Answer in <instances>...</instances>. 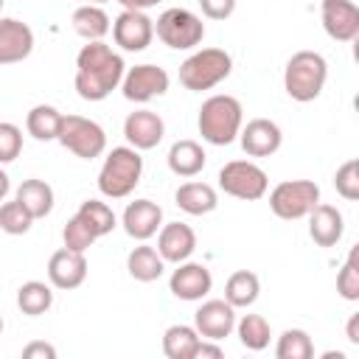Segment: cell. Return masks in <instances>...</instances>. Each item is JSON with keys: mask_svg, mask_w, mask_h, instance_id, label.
Segmentation results:
<instances>
[{"mask_svg": "<svg viewBox=\"0 0 359 359\" xmlns=\"http://www.w3.org/2000/svg\"><path fill=\"white\" fill-rule=\"evenodd\" d=\"M126 65L104 39L87 42L76 56V93L84 101H104L123 79Z\"/></svg>", "mask_w": 359, "mask_h": 359, "instance_id": "cell-1", "label": "cell"}, {"mask_svg": "<svg viewBox=\"0 0 359 359\" xmlns=\"http://www.w3.org/2000/svg\"><path fill=\"white\" fill-rule=\"evenodd\" d=\"M244 109L236 95H210L199 107V135L213 146H230L241 132Z\"/></svg>", "mask_w": 359, "mask_h": 359, "instance_id": "cell-2", "label": "cell"}, {"mask_svg": "<svg viewBox=\"0 0 359 359\" xmlns=\"http://www.w3.org/2000/svg\"><path fill=\"white\" fill-rule=\"evenodd\" d=\"M325 79H328V62L317 50L292 53V59L286 62V70H283V87H286L289 98L300 101V104L314 101L323 93Z\"/></svg>", "mask_w": 359, "mask_h": 359, "instance_id": "cell-3", "label": "cell"}, {"mask_svg": "<svg viewBox=\"0 0 359 359\" xmlns=\"http://www.w3.org/2000/svg\"><path fill=\"white\" fill-rule=\"evenodd\" d=\"M143 177V157L132 146H115L98 171V191L109 199L129 196Z\"/></svg>", "mask_w": 359, "mask_h": 359, "instance_id": "cell-4", "label": "cell"}, {"mask_svg": "<svg viewBox=\"0 0 359 359\" xmlns=\"http://www.w3.org/2000/svg\"><path fill=\"white\" fill-rule=\"evenodd\" d=\"M233 70V59L222 48H202L180 65V84L191 93H202L224 81Z\"/></svg>", "mask_w": 359, "mask_h": 359, "instance_id": "cell-5", "label": "cell"}, {"mask_svg": "<svg viewBox=\"0 0 359 359\" xmlns=\"http://www.w3.org/2000/svg\"><path fill=\"white\" fill-rule=\"evenodd\" d=\"M154 34L174 50H191L205 39V22L188 8H165L154 22Z\"/></svg>", "mask_w": 359, "mask_h": 359, "instance_id": "cell-6", "label": "cell"}, {"mask_svg": "<svg viewBox=\"0 0 359 359\" xmlns=\"http://www.w3.org/2000/svg\"><path fill=\"white\" fill-rule=\"evenodd\" d=\"M320 202V185L311 180H283L269 194V208L278 219L294 222L311 213V208Z\"/></svg>", "mask_w": 359, "mask_h": 359, "instance_id": "cell-7", "label": "cell"}, {"mask_svg": "<svg viewBox=\"0 0 359 359\" xmlns=\"http://www.w3.org/2000/svg\"><path fill=\"white\" fill-rule=\"evenodd\" d=\"M56 140L81 160L101 157L107 149V132L101 129V123H95L84 115H62V126H59Z\"/></svg>", "mask_w": 359, "mask_h": 359, "instance_id": "cell-8", "label": "cell"}, {"mask_svg": "<svg viewBox=\"0 0 359 359\" xmlns=\"http://www.w3.org/2000/svg\"><path fill=\"white\" fill-rule=\"evenodd\" d=\"M219 188L227 196H236V199H244V202H255V199H261L266 194L269 177L252 160H230L219 171Z\"/></svg>", "mask_w": 359, "mask_h": 359, "instance_id": "cell-9", "label": "cell"}, {"mask_svg": "<svg viewBox=\"0 0 359 359\" xmlns=\"http://www.w3.org/2000/svg\"><path fill=\"white\" fill-rule=\"evenodd\" d=\"M168 84H171L168 73L163 67H157V65H135L121 79L123 98L135 101V104H146V101L163 95L168 90Z\"/></svg>", "mask_w": 359, "mask_h": 359, "instance_id": "cell-10", "label": "cell"}, {"mask_svg": "<svg viewBox=\"0 0 359 359\" xmlns=\"http://www.w3.org/2000/svg\"><path fill=\"white\" fill-rule=\"evenodd\" d=\"M112 39L121 50H129V53L146 50L154 39V20H149L146 11L123 8L112 22Z\"/></svg>", "mask_w": 359, "mask_h": 359, "instance_id": "cell-11", "label": "cell"}, {"mask_svg": "<svg viewBox=\"0 0 359 359\" xmlns=\"http://www.w3.org/2000/svg\"><path fill=\"white\" fill-rule=\"evenodd\" d=\"M320 20L325 34L337 42H353L359 36V8L353 0H323Z\"/></svg>", "mask_w": 359, "mask_h": 359, "instance_id": "cell-12", "label": "cell"}, {"mask_svg": "<svg viewBox=\"0 0 359 359\" xmlns=\"http://www.w3.org/2000/svg\"><path fill=\"white\" fill-rule=\"evenodd\" d=\"M194 328L202 339L222 342L236 328V309L227 300H205L194 314Z\"/></svg>", "mask_w": 359, "mask_h": 359, "instance_id": "cell-13", "label": "cell"}, {"mask_svg": "<svg viewBox=\"0 0 359 359\" xmlns=\"http://www.w3.org/2000/svg\"><path fill=\"white\" fill-rule=\"evenodd\" d=\"M168 289L180 300H202L213 289V275L205 264L196 261H182L168 278Z\"/></svg>", "mask_w": 359, "mask_h": 359, "instance_id": "cell-14", "label": "cell"}, {"mask_svg": "<svg viewBox=\"0 0 359 359\" xmlns=\"http://www.w3.org/2000/svg\"><path fill=\"white\" fill-rule=\"evenodd\" d=\"M163 135H165V123H163V118H160L157 112H151V109H135V112H129L126 121H123V137H126V143H129L132 149H137V151L154 149V146L163 140Z\"/></svg>", "mask_w": 359, "mask_h": 359, "instance_id": "cell-15", "label": "cell"}, {"mask_svg": "<svg viewBox=\"0 0 359 359\" xmlns=\"http://www.w3.org/2000/svg\"><path fill=\"white\" fill-rule=\"evenodd\" d=\"M34 50V31L17 17H0V65H17Z\"/></svg>", "mask_w": 359, "mask_h": 359, "instance_id": "cell-16", "label": "cell"}, {"mask_svg": "<svg viewBox=\"0 0 359 359\" xmlns=\"http://www.w3.org/2000/svg\"><path fill=\"white\" fill-rule=\"evenodd\" d=\"M238 140H241V149L250 157H269V154H275L280 149L283 135H280V126L275 121H269V118H252L247 126H241Z\"/></svg>", "mask_w": 359, "mask_h": 359, "instance_id": "cell-17", "label": "cell"}, {"mask_svg": "<svg viewBox=\"0 0 359 359\" xmlns=\"http://www.w3.org/2000/svg\"><path fill=\"white\" fill-rule=\"evenodd\" d=\"M87 278V258L76 250H56L48 261V280L53 289H76Z\"/></svg>", "mask_w": 359, "mask_h": 359, "instance_id": "cell-18", "label": "cell"}, {"mask_svg": "<svg viewBox=\"0 0 359 359\" xmlns=\"http://www.w3.org/2000/svg\"><path fill=\"white\" fill-rule=\"evenodd\" d=\"M121 224H123L126 236H132L137 241H146L163 227V208L151 199H135V202L126 205V210L121 216Z\"/></svg>", "mask_w": 359, "mask_h": 359, "instance_id": "cell-19", "label": "cell"}, {"mask_svg": "<svg viewBox=\"0 0 359 359\" xmlns=\"http://www.w3.org/2000/svg\"><path fill=\"white\" fill-rule=\"evenodd\" d=\"M196 250V233L182 224V222H168L160 227L157 236V252L163 255L165 264H182L194 255Z\"/></svg>", "mask_w": 359, "mask_h": 359, "instance_id": "cell-20", "label": "cell"}, {"mask_svg": "<svg viewBox=\"0 0 359 359\" xmlns=\"http://www.w3.org/2000/svg\"><path fill=\"white\" fill-rule=\"evenodd\" d=\"M342 230H345V222H342V213L334 208V205H325V202H317L309 213V236L317 247H334L339 238H342Z\"/></svg>", "mask_w": 359, "mask_h": 359, "instance_id": "cell-21", "label": "cell"}, {"mask_svg": "<svg viewBox=\"0 0 359 359\" xmlns=\"http://www.w3.org/2000/svg\"><path fill=\"white\" fill-rule=\"evenodd\" d=\"M174 202L188 216H205V213L216 210L219 196H216V188L208 185V182H185V185L177 188Z\"/></svg>", "mask_w": 359, "mask_h": 359, "instance_id": "cell-22", "label": "cell"}, {"mask_svg": "<svg viewBox=\"0 0 359 359\" xmlns=\"http://www.w3.org/2000/svg\"><path fill=\"white\" fill-rule=\"evenodd\" d=\"M165 160H168V168L177 177H196L205 168L208 154L196 140H177V143H171Z\"/></svg>", "mask_w": 359, "mask_h": 359, "instance_id": "cell-23", "label": "cell"}, {"mask_svg": "<svg viewBox=\"0 0 359 359\" xmlns=\"http://www.w3.org/2000/svg\"><path fill=\"white\" fill-rule=\"evenodd\" d=\"M34 219H45L53 210V188L45 180H25L14 196Z\"/></svg>", "mask_w": 359, "mask_h": 359, "instance_id": "cell-24", "label": "cell"}, {"mask_svg": "<svg viewBox=\"0 0 359 359\" xmlns=\"http://www.w3.org/2000/svg\"><path fill=\"white\" fill-rule=\"evenodd\" d=\"M126 269H129V275H132L135 280L151 283V280H157V278L163 275L165 261H163V255H160L154 247L140 244V247H135V250L126 255Z\"/></svg>", "mask_w": 359, "mask_h": 359, "instance_id": "cell-25", "label": "cell"}, {"mask_svg": "<svg viewBox=\"0 0 359 359\" xmlns=\"http://www.w3.org/2000/svg\"><path fill=\"white\" fill-rule=\"evenodd\" d=\"M258 292H261V280L255 272L250 269H238L227 278L224 283V300L233 306V309H247L258 300Z\"/></svg>", "mask_w": 359, "mask_h": 359, "instance_id": "cell-26", "label": "cell"}, {"mask_svg": "<svg viewBox=\"0 0 359 359\" xmlns=\"http://www.w3.org/2000/svg\"><path fill=\"white\" fill-rule=\"evenodd\" d=\"M73 31L79 36H84L87 42L104 39L109 31V17L101 6H79L73 11Z\"/></svg>", "mask_w": 359, "mask_h": 359, "instance_id": "cell-27", "label": "cell"}, {"mask_svg": "<svg viewBox=\"0 0 359 359\" xmlns=\"http://www.w3.org/2000/svg\"><path fill=\"white\" fill-rule=\"evenodd\" d=\"M59 126H62V112L56 107H50V104H36L25 115V129L36 140H56L59 137Z\"/></svg>", "mask_w": 359, "mask_h": 359, "instance_id": "cell-28", "label": "cell"}, {"mask_svg": "<svg viewBox=\"0 0 359 359\" xmlns=\"http://www.w3.org/2000/svg\"><path fill=\"white\" fill-rule=\"evenodd\" d=\"M17 306L28 317H39L53 306V289L42 280H28L17 289Z\"/></svg>", "mask_w": 359, "mask_h": 359, "instance_id": "cell-29", "label": "cell"}, {"mask_svg": "<svg viewBox=\"0 0 359 359\" xmlns=\"http://www.w3.org/2000/svg\"><path fill=\"white\" fill-rule=\"evenodd\" d=\"M196 342H199V331L177 323V325H168L163 334V353L168 359H191V351Z\"/></svg>", "mask_w": 359, "mask_h": 359, "instance_id": "cell-30", "label": "cell"}, {"mask_svg": "<svg viewBox=\"0 0 359 359\" xmlns=\"http://www.w3.org/2000/svg\"><path fill=\"white\" fill-rule=\"evenodd\" d=\"M275 356L278 359H311L314 356V342L303 328H286L278 337Z\"/></svg>", "mask_w": 359, "mask_h": 359, "instance_id": "cell-31", "label": "cell"}, {"mask_svg": "<svg viewBox=\"0 0 359 359\" xmlns=\"http://www.w3.org/2000/svg\"><path fill=\"white\" fill-rule=\"evenodd\" d=\"M236 331H238V339L247 351H264L269 345V323L261 317V314H244L238 323H236Z\"/></svg>", "mask_w": 359, "mask_h": 359, "instance_id": "cell-32", "label": "cell"}, {"mask_svg": "<svg viewBox=\"0 0 359 359\" xmlns=\"http://www.w3.org/2000/svg\"><path fill=\"white\" fill-rule=\"evenodd\" d=\"M76 213L95 230L98 238L107 236V233H112V230H115V222H118L115 213H112V208H109L107 202H101V199H84Z\"/></svg>", "mask_w": 359, "mask_h": 359, "instance_id": "cell-33", "label": "cell"}, {"mask_svg": "<svg viewBox=\"0 0 359 359\" xmlns=\"http://www.w3.org/2000/svg\"><path fill=\"white\" fill-rule=\"evenodd\" d=\"M62 238H65V247L67 250H76V252H87L93 244H95V230L76 213L73 219H67L65 230H62Z\"/></svg>", "mask_w": 359, "mask_h": 359, "instance_id": "cell-34", "label": "cell"}, {"mask_svg": "<svg viewBox=\"0 0 359 359\" xmlns=\"http://www.w3.org/2000/svg\"><path fill=\"white\" fill-rule=\"evenodd\" d=\"M337 292L345 300H359V247H351V252L337 275Z\"/></svg>", "mask_w": 359, "mask_h": 359, "instance_id": "cell-35", "label": "cell"}, {"mask_svg": "<svg viewBox=\"0 0 359 359\" xmlns=\"http://www.w3.org/2000/svg\"><path fill=\"white\" fill-rule=\"evenodd\" d=\"M31 222H34V216H31L17 199L0 205V230H6L8 236H22V233H28V230H31Z\"/></svg>", "mask_w": 359, "mask_h": 359, "instance_id": "cell-36", "label": "cell"}, {"mask_svg": "<svg viewBox=\"0 0 359 359\" xmlns=\"http://www.w3.org/2000/svg\"><path fill=\"white\" fill-rule=\"evenodd\" d=\"M334 188L342 199L356 202L359 199V160H348L334 174Z\"/></svg>", "mask_w": 359, "mask_h": 359, "instance_id": "cell-37", "label": "cell"}, {"mask_svg": "<svg viewBox=\"0 0 359 359\" xmlns=\"http://www.w3.org/2000/svg\"><path fill=\"white\" fill-rule=\"evenodd\" d=\"M22 151V129L11 121H0V165L17 160Z\"/></svg>", "mask_w": 359, "mask_h": 359, "instance_id": "cell-38", "label": "cell"}, {"mask_svg": "<svg viewBox=\"0 0 359 359\" xmlns=\"http://www.w3.org/2000/svg\"><path fill=\"white\" fill-rule=\"evenodd\" d=\"M199 8L208 20H227L236 11V0H199Z\"/></svg>", "mask_w": 359, "mask_h": 359, "instance_id": "cell-39", "label": "cell"}, {"mask_svg": "<svg viewBox=\"0 0 359 359\" xmlns=\"http://www.w3.org/2000/svg\"><path fill=\"white\" fill-rule=\"evenodd\" d=\"M222 356H224L222 345L213 342V339H202V337H199V342L191 351V359H222Z\"/></svg>", "mask_w": 359, "mask_h": 359, "instance_id": "cell-40", "label": "cell"}, {"mask_svg": "<svg viewBox=\"0 0 359 359\" xmlns=\"http://www.w3.org/2000/svg\"><path fill=\"white\" fill-rule=\"evenodd\" d=\"M22 356L25 359H53L56 356V348L48 345V342H31L22 348Z\"/></svg>", "mask_w": 359, "mask_h": 359, "instance_id": "cell-41", "label": "cell"}, {"mask_svg": "<svg viewBox=\"0 0 359 359\" xmlns=\"http://www.w3.org/2000/svg\"><path fill=\"white\" fill-rule=\"evenodd\" d=\"M345 337H348L351 345H359V314H351L348 328H345Z\"/></svg>", "mask_w": 359, "mask_h": 359, "instance_id": "cell-42", "label": "cell"}, {"mask_svg": "<svg viewBox=\"0 0 359 359\" xmlns=\"http://www.w3.org/2000/svg\"><path fill=\"white\" fill-rule=\"evenodd\" d=\"M123 8H132V11H146V8H151V6H157V3H163V0H118Z\"/></svg>", "mask_w": 359, "mask_h": 359, "instance_id": "cell-43", "label": "cell"}, {"mask_svg": "<svg viewBox=\"0 0 359 359\" xmlns=\"http://www.w3.org/2000/svg\"><path fill=\"white\" fill-rule=\"evenodd\" d=\"M8 191H11V182H8V174L0 168V202L8 196Z\"/></svg>", "mask_w": 359, "mask_h": 359, "instance_id": "cell-44", "label": "cell"}, {"mask_svg": "<svg viewBox=\"0 0 359 359\" xmlns=\"http://www.w3.org/2000/svg\"><path fill=\"white\" fill-rule=\"evenodd\" d=\"M76 3H81V6H101V3H109V0H76Z\"/></svg>", "mask_w": 359, "mask_h": 359, "instance_id": "cell-45", "label": "cell"}, {"mask_svg": "<svg viewBox=\"0 0 359 359\" xmlns=\"http://www.w3.org/2000/svg\"><path fill=\"white\" fill-rule=\"evenodd\" d=\"M0 334H3V317H0Z\"/></svg>", "mask_w": 359, "mask_h": 359, "instance_id": "cell-46", "label": "cell"}, {"mask_svg": "<svg viewBox=\"0 0 359 359\" xmlns=\"http://www.w3.org/2000/svg\"><path fill=\"white\" fill-rule=\"evenodd\" d=\"M3 3H6V0H0V11H3Z\"/></svg>", "mask_w": 359, "mask_h": 359, "instance_id": "cell-47", "label": "cell"}]
</instances>
